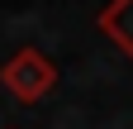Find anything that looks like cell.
Here are the masks:
<instances>
[{
    "mask_svg": "<svg viewBox=\"0 0 133 129\" xmlns=\"http://www.w3.org/2000/svg\"><path fill=\"white\" fill-rule=\"evenodd\" d=\"M0 86L19 105H38V101H48V96L57 91V62L48 57L43 48L24 43V48H14V53L0 62Z\"/></svg>",
    "mask_w": 133,
    "mask_h": 129,
    "instance_id": "6da1fadb",
    "label": "cell"
},
{
    "mask_svg": "<svg viewBox=\"0 0 133 129\" xmlns=\"http://www.w3.org/2000/svg\"><path fill=\"white\" fill-rule=\"evenodd\" d=\"M95 29H100L114 48H119L128 62H133V0H109V5H100Z\"/></svg>",
    "mask_w": 133,
    "mask_h": 129,
    "instance_id": "7a4b0ae2",
    "label": "cell"
}]
</instances>
